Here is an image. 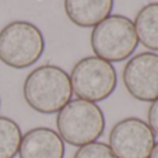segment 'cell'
Returning <instances> with one entry per match:
<instances>
[{
	"label": "cell",
	"instance_id": "7c38bea8",
	"mask_svg": "<svg viewBox=\"0 0 158 158\" xmlns=\"http://www.w3.org/2000/svg\"><path fill=\"white\" fill-rule=\"evenodd\" d=\"M73 158H118L110 150V147L101 141L85 144L83 147H78Z\"/></svg>",
	"mask_w": 158,
	"mask_h": 158
},
{
	"label": "cell",
	"instance_id": "9c48e42d",
	"mask_svg": "<svg viewBox=\"0 0 158 158\" xmlns=\"http://www.w3.org/2000/svg\"><path fill=\"white\" fill-rule=\"evenodd\" d=\"M115 0H64V11L73 24L91 28L108 18Z\"/></svg>",
	"mask_w": 158,
	"mask_h": 158
},
{
	"label": "cell",
	"instance_id": "5bb4252c",
	"mask_svg": "<svg viewBox=\"0 0 158 158\" xmlns=\"http://www.w3.org/2000/svg\"><path fill=\"white\" fill-rule=\"evenodd\" d=\"M148 158H158V143H155L154 148H152V151H151V154H150Z\"/></svg>",
	"mask_w": 158,
	"mask_h": 158
},
{
	"label": "cell",
	"instance_id": "3957f363",
	"mask_svg": "<svg viewBox=\"0 0 158 158\" xmlns=\"http://www.w3.org/2000/svg\"><path fill=\"white\" fill-rule=\"evenodd\" d=\"M44 51V34L30 21H13L0 31V60L9 67H31L41 59Z\"/></svg>",
	"mask_w": 158,
	"mask_h": 158
},
{
	"label": "cell",
	"instance_id": "ba28073f",
	"mask_svg": "<svg viewBox=\"0 0 158 158\" xmlns=\"http://www.w3.org/2000/svg\"><path fill=\"white\" fill-rule=\"evenodd\" d=\"M64 141L56 130L35 127L23 136L18 150L20 158H64Z\"/></svg>",
	"mask_w": 158,
	"mask_h": 158
},
{
	"label": "cell",
	"instance_id": "7a4b0ae2",
	"mask_svg": "<svg viewBox=\"0 0 158 158\" xmlns=\"http://www.w3.org/2000/svg\"><path fill=\"white\" fill-rule=\"evenodd\" d=\"M57 133L64 143L74 147L97 141L105 130V115L94 102L72 99L57 112Z\"/></svg>",
	"mask_w": 158,
	"mask_h": 158
},
{
	"label": "cell",
	"instance_id": "8992f818",
	"mask_svg": "<svg viewBox=\"0 0 158 158\" xmlns=\"http://www.w3.org/2000/svg\"><path fill=\"white\" fill-rule=\"evenodd\" d=\"M110 150L118 158H148L155 146V134L140 118H126L110 129Z\"/></svg>",
	"mask_w": 158,
	"mask_h": 158
},
{
	"label": "cell",
	"instance_id": "5b68a950",
	"mask_svg": "<svg viewBox=\"0 0 158 158\" xmlns=\"http://www.w3.org/2000/svg\"><path fill=\"white\" fill-rule=\"evenodd\" d=\"M73 94L89 102L104 101L114 94L118 74L114 64L97 56L78 60L70 74Z\"/></svg>",
	"mask_w": 158,
	"mask_h": 158
},
{
	"label": "cell",
	"instance_id": "30bf717a",
	"mask_svg": "<svg viewBox=\"0 0 158 158\" xmlns=\"http://www.w3.org/2000/svg\"><path fill=\"white\" fill-rule=\"evenodd\" d=\"M139 42L151 51H158V2L143 6L133 21Z\"/></svg>",
	"mask_w": 158,
	"mask_h": 158
},
{
	"label": "cell",
	"instance_id": "9a60e30c",
	"mask_svg": "<svg viewBox=\"0 0 158 158\" xmlns=\"http://www.w3.org/2000/svg\"><path fill=\"white\" fill-rule=\"evenodd\" d=\"M0 102H2V101H0Z\"/></svg>",
	"mask_w": 158,
	"mask_h": 158
},
{
	"label": "cell",
	"instance_id": "6da1fadb",
	"mask_svg": "<svg viewBox=\"0 0 158 158\" xmlns=\"http://www.w3.org/2000/svg\"><path fill=\"white\" fill-rule=\"evenodd\" d=\"M23 94L28 106L44 115L57 114L72 101L73 88L69 73L55 64H44L27 76Z\"/></svg>",
	"mask_w": 158,
	"mask_h": 158
},
{
	"label": "cell",
	"instance_id": "277c9868",
	"mask_svg": "<svg viewBox=\"0 0 158 158\" xmlns=\"http://www.w3.org/2000/svg\"><path fill=\"white\" fill-rule=\"evenodd\" d=\"M137 46L139 38L133 21L125 15H109L91 32V48L95 56L109 63L129 59Z\"/></svg>",
	"mask_w": 158,
	"mask_h": 158
},
{
	"label": "cell",
	"instance_id": "8fae6325",
	"mask_svg": "<svg viewBox=\"0 0 158 158\" xmlns=\"http://www.w3.org/2000/svg\"><path fill=\"white\" fill-rule=\"evenodd\" d=\"M23 133L17 122L0 116V158H14L18 154Z\"/></svg>",
	"mask_w": 158,
	"mask_h": 158
},
{
	"label": "cell",
	"instance_id": "52a82bcc",
	"mask_svg": "<svg viewBox=\"0 0 158 158\" xmlns=\"http://www.w3.org/2000/svg\"><path fill=\"white\" fill-rule=\"evenodd\" d=\"M122 77L127 93L134 99L154 102L158 99V53L141 52L130 57Z\"/></svg>",
	"mask_w": 158,
	"mask_h": 158
},
{
	"label": "cell",
	"instance_id": "4fadbf2b",
	"mask_svg": "<svg viewBox=\"0 0 158 158\" xmlns=\"http://www.w3.org/2000/svg\"><path fill=\"white\" fill-rule=\"evenodd\" d=\"M147 119H148V126L151 127V130L158 136V99L151 102L148 108V114H147Z\"/></svg>",
	"mask_w": 158,
	"mask_h": 158
}]
</instances>
